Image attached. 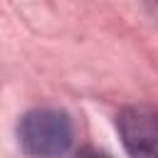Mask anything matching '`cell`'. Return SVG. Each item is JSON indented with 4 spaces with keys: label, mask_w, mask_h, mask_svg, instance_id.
Listing matches in <instances>:
<instances>
[{
    "label": "cell",
    "mask_w": 158,
    "mask_h": 158,
    "mask_svg": "<svg viewBox=\"0 0 158 158\" xmlns=\"http://www.w3.org/2000/svg\"><path fill=\"white\" fill-rule=\"evenodd\" d=\"M20 148L32 158H59L74 141V126L67 111L54 106L30 109L17 123Z\"/></svg>",
    "instance_id": "1"
},
{
    "label": "cell",
    "mask_w": 158,
    "mask_h": 158,
    "mask_svg": "<svg viewBox=\"0 0 158 158\" xmlns=\"http://www.w3.org/2000/svg\"><path fill=\"white\" fill-rule=\"evenodd\" d=\"M116 131L131 158H158V109H123L116 116Z\"/></svg>",
    "instance_id": "2"
},
{
    "label": "cell",
    "mask_w": 158,
    "mask_h": 158,
    "mask_svg": "<svg viewBox=\"0 0 158 158\" xmlns=\"http://www.w3.org/2000/svg\"><path fill=\"white\" fill-rule=\"evenodd\" d=\"M72 158H111V156H109V153H104V151H99V148L86 146V148H79Z\"/></svg>",
    "instance_id": "3"
},
{
    "label": "cell",
    "mask_w": 158,
    "mask_h": 158,
    "mask_svg": "<svg viewBox=\"0 0 158 158\" xmlns=\"http://www.w3.org/2000/svg\"><path fill=\"white\" fill-rule=\"evenodd\" d=\"M146 10H148L151 20L158 25V0H146Z\"/></svg>",
    "instance_id": "4"
}]
</instances>
